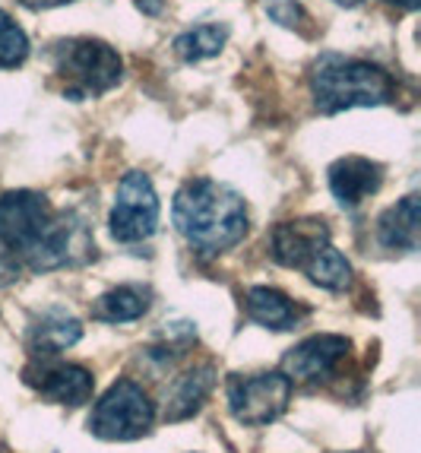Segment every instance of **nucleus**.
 <instances>
[{"instance_id":"nucleus-3","label":"nucleus","mask_w":421,"mask_h":453,"mask_svg":"<svg viewBox=\"0 0 421 453\" xmlns=\"http://www.w3.org/2000/svg\"><path fill=\"white\" fill-rule=\"evenodd\" d=\"M310 96L320 114H339L348 108H374L396 98V83L384 67L361 58L326 51L310 64Z\"/></svg>"},{"instance_id":"nucleus-22","label":"nucleus","mask_w":421,"mask_h":453,"mask_svg":"<svg viewBox=\"0 0 421 453\" xmlns=\"http://www.w3.org/2000/svg\"><path fill=\"white\" fill-rule=\"evenodd\" d=\"M390 4H396V7L409 10V13H415V10L421 7V0H390Z\"/></svg>"},{"instance_id":"nucleus-9","label":"nucleus","mask_w":421,"mask_h":453,"mask_svg":"<svg viewBox=\"0 0 421 453\" xmlns=\"http://www.w3.org/2000/svg\"><path fill=\"white\" fill-rule=\"evenodd\" d=\"M352 342L346 336H333V333H320L310 340L298 342V346L282 358V374L298 384H317V380L333 378L339 365L346 362Z\"/></svg>"},{"instance_id":"nucleus-1","label":"nucleus","mask_w":421,"mask_h":453,"mask_svg":"<svg viewBox=\"0 0 421 453\" xmlns=\"http://www.w3.org/2000/svg\"><path fill=\"white\" fill-rule=\"evenodd\" d=\"M0 250L16 270L48 273L83 264L96 242L80 216L54 210L45 194L10 190L0 196Z\"/></svg>"},{"instance_id":"nucleus-12","label":"nucleus","mask_w":421,"mask_h":453,"mask_svg":"<svg viewBox=\"0 0 421 453\" xmlns=\"http://www.w3.org/2000/svg\"><path fill=\"white\" fill-rule=\"evenodd\" d=\"M418 194L402 196L396 206L377 219V242L384 244L387 250H402V254H412L418 250Z\"/></svg>"},{"instance_id":"nucleus-21","label":"nucleus","mask_w":421,"mask_h":453,"mask_svg":"<svg viewBox=\"0 0 421 453\" xmlns=\"http://www.w3.org/2000/svg\"><path fill=\"white\" fill-rule=\"evenodd\" d=\"M134 4L143 10L146 16H158L162 10H165V0H134Z\"/></svg>"},{"instance_id":"nucleus-17","label":"nucleus","mask_w":421,"mask_h":453,"mask_svg":"<svg viewBox=\"0 0 421 453\" xmlns=\"http://www.w3.org/2000/svg\"><path fill=\"white\" fill-rule=\"evenodd\" d=\"M228 42V26L226 23H203V26H194V29L180 32L174 38V54H178L180 61L188 64H200L206 58H216Z\"/></svg>"},{"instance_id":"nucleus-7","label":"nucleus","mask_w":421,"mask_h":453,"mask_svg":"<svg viewBox=\"0 0 421 453\" xmlns=\"http://www.w3.org/2000/svg\"><path fill=\"white\" fill-rule=\"evenodd\" d=\"M292 400V380L282 371H264V374H248V378L228 380V409L241 425L264 428L276 422L288 409Z\"/></svg>"},{"instance_id":"nucleus-14","label":"nucleus","mask_w":421,"mask_h":453,"mask_svg":"<svg viewBox=\"0 0 421 453\" xmlns=\"http://www.w3.org/2000/svg\"><path fill=\"white\" fill-rule=\"evenodd\" d=\"M244 308H248V318L254 324L266 326V330H295L298 320L304 318V308L288 298V295L276 292V288L254 286L244 295Z\"/></svg>"},{"instance_id":"nucleus-15","label":"nucleus","mask_w":421,"mask_h":453,"mask_svg":"<svg viewBox=\"0 0 421 453\" xmlns=\"http://www.w3.org/2000/svg\"><path fill=\"white\" fill-rule=\"evenodd\" d=\"M83 336V326L80 320L64 314V311H48L35 320V326L29 330V346L35 356H42V362L60 356L64 349L76 346Z\"/></svg>"},{"instance_id":"nucleus-18","label":"nucleus","mask_w":421,"mask_h":453,"mask_svg":"<svg viewBox=\"0 0 421 453\" xmlns=\"http://www.w3.org/2000/svg\"><path fill=\"white\" fill-rule=\"evenodd\" d=\"M26 58H29V38L13 23V16L0 10V70L23 67Z\"/></svg>"},{"instance_id":"nucleus-19","label":"nucleus","mask_w":421,"mask_h":453,"mask_svg":"<svg viewBox=\"0 0 421 453\" xmlns=\"http://www.w3.org/2000/svg\"><path fill=\"white\" fill-rule=\"evenodd\" d=\"M266 16H270L272 23L298 32H304V23H310L308 10L301 7L298 0H266Z\"/></svg>"},{"instance_id":"nucleus-6","label":"nucleus","mask_w":421,"mask_h":453,"mask_svg":"<svg viewBox=\"0 0 421 453\" xmlns=\"http://www.w3.org/2000/svg\"><path fill=\"white\" fill-rule=\"evenodd\" d=\"M152 422H156V406L149 393L136 380H118L92 409L89 431L102 441H136L149 434Z\"/></svg>"},{"instance_id":"nucleus-2","label":"nucleus","mask_w":421,"mask_h":453,"mask_svg":"<svg viewBox=\"0 0 421 453\" xmlns=\"http://www.w3.org/2000/svg\"><path fill=\"white\" fill-rule=\"evenodd\" d=\"M174 228L200 254H222L248 234V203L238 190L212 178H194L172 206Z\"/></svg>"},{"instance_id":"nucleus-13","label":"nucleus","mask_w":421,"mask_h":453,"mask_svg":"<svg viewBox=\"0 0 421 453\" xmlns=\"http://www.w3.org/2000/svg\"><path fill=\"white\" fill-rule=\"evenodd\" d=\"M216 387V368L212 365H200V368L184 371L174 387L168 390L165 400V418L168 422H184L194 412H200V406L206 403V396Z\"/></svg>"},{"instance_id":"nucleus-20","label":"nucleus","mask_w":421,"mask_h":453,"mask_svg":"<svg viewBox=\"0 0 421 453\" xmlns=\"http://www.w3.org/2000/svg\"><path fill=\"white\" fill-rule=\"evenodd\" d=\"M26 10H54L64 7V4H73V0H19Z\"/></svg>"},{"instance_id":"nucleus-5","label":"nucleus","mask_w":421,"mask_h":453,"mask_svg":"<svg viewBox=\"0 0 421 453\" xmlns=\"http://www.w3.org/2000/svg\"><path fill=\"white\" fill-rule=\"evenodd\" d=\"M54 73L64 80V96L83 102L92 96H105L120 83L124 61L102 38H64L51 45Z\"/></svg>"},{"instance_id":"nucleus-11","label":"nucleus","mask_w":421,"mask_h":453,"mask_svg":"<svg viewBox=\"0 0 421 453\" xmlns=\"http://www.w3.org/2000/svg\"><path fill=\"white\" fill-rule=\"evenodd\" d=\"M330 190L342 210H358L368 196H374L384 184V165L364 159V156H346L330 165Z\"/></svg>"},{"instance_id":"nucleus-8","label":"nucleus","mask_w":421,"mask_h":453,"mask_svg":"<svg viewBox=\"0 0 421 453\" xmlns=\"http://www.w3.org/2000/svg\"><path fill=\"white\" fill-rule=\"evenodd\" d=\"M108 228H111L114 242H120V244H140L156 234L158 196L149 181V174L127 172L124 178H120Z\"/></svg>"},{"instance_id":"nucleus-16","label":"nucleus","mask_w":421,"mask_h":453,"mask_svg":"<svg viewBox=\"0 0 421 453\" xmlns=\"http://www.w3.org/2000/svg\"><path fill=\"white\" fill-rule=\"evenodd\" d=\"M149 304L152 292L146 286H118L92 304V314L98 320H108V324H130V320L143 318Z\"/></svg>"},{"instance_id":"nucleus-10","label":"nucleus","mask_w":421,"mask_h":453,"mask_svg":"<svg viewBox=\"0 0 421 453\" xmlns=\"http://www.w3.org/2000/svg\"><path fill=\"white\" fill-rule=\"evenodd\" d=\"M26 384L35 387L48 403H57V406H83L92 400V390H96V380L86 368L51 362H42V368L26 371Z\"/></svg>"},{"instance_id":"nucleus-23","label":"nucleus","mask_w":421,"mask_h":453,"mask_svg":"<svg viewBox=\"0 0 421 453\" xmlns=\"http://www.w3.org/2000/svg\"><path fill=\"white\" fill-rule=\"evenodd\" d=\"M333 4H342V7H358L361 0H333Z\"/></svg>"},{"instance_id":"nucleus-4","label":"nucleus","mask_w":421,"mask_h":453,"mask_svg":"<svg viewBox=\"0 0 421 453\" xmlns=\"http://www.w3.org/2000/svg\"><path fill=\"white\" fill-rule=\"evenodd\" d=\"M270 250L276 264L301 270L314 286L342 292L352 286V264H348L330 242V226L324 219H295L272 228Z\"/></svg>"}]
</instances>
